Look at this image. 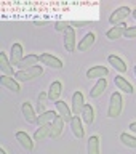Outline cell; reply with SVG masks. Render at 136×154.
<instances>
[{
    "label": "cell",
    "mask_w": 136,
    "mask_h": 154,
    "mask_svg": "<svg viewBox=\"0 0 136 154\" xmlns=\"http://www.w3.org/2000/svg\"><path fill=\"white\" fill-rule=\"evenodd\" d=\"M127 31V24H119V26H114L112 29H109L107 32H106V37L110 38V40H115V38H120L125 34Z\"/></svg>",
    "instance_id": "obj_15"
},
{
    "label": "cell",
    "mask_w": 136,
    "mask_h": 154,
    "mask_svg": "<svg viewBox=\"0 0 136 154\" xmlns=\"http://www.w3.org/2000/svg\"><path fill=\"white\" fill-rule=\"evenodd\" d=\"M0 85L7 87L8 90L14 91V93H18V91L21 90V87H19V82L14 79V77H8V75H2V77H0Z\"/></svg>",
    "instance_id": "obj_10"
},
{
    "label": "cell",
    "mask_w": 136,
    "mask_h": 154,
    "mask_svg": "<svg viewBox=\"0 0 136 154\" xmlns=\"http://www.w3.org/2000/svg\"><path fill=\"white\" fill-rule=\"evenodd\" d=\"M38 60H40L42 64H47V66L53 67V69H61L62 67V61L59 60V58L50 55V53H42V55L38 56Z\"/></svg>",
    "instance_id": "obj_5"
},
{
    "label": "cell",
    "mask_w": 136,
    "mask_h": 154,
    "mask_svg": "<svg viewBox=\"0 0 136 154\" xmlns=\"http://www.w3.org/2000/svg\"><path fill=\"white\" fill-rule=\"evenodd\" d=\"M47 100H48V93L42 91V93L38 95V101H37V112H38V114H43V112H45Z\"/></svg>",
    "instance_id": "obj_27"
},
{
    "label": "cell",
    "mask_w": 136,
    "mask_h": 154,
    "mask_svg": "<svg viewBox=\"0 0 136 154\" xmlns=\"http://www.w3.org/2000/svg\"><path fill=\"white\" fill-rule=\"evenodd\" d=\"M50 132H51V124L42 125V127H38L35 130V133H34V140H35V141H42V140H45L47 137H50Z\"/></svg>",
    "instance_id": "obj_24"
},
{
    "label": "cell",
    "mask_w": 136,
    "mask_h": 154,
    "mask_svg": "<svg viewBox=\"0 0 136 154\" xmlns=\"http://www.w3.org/2000/svg\"><path fill=\"white\" fill-rule=\"evenodd\" d=\"M38 63H40V60H38L37 55H27L24 56L21 63L16 66L19 71H24V69H29V67H34V66H38Z\"/></svg>",
    "instance_id": "obj_9"
},
{
    "label": "cell",
    "mask_w": 136,
    "mask_h": 154,
    "mask_svg": "<svg viewBox=\"0 0 136 154\" xmlns=\"http://www.w3.org/2000/svg\"><path fill=\"white\" fill-rule=\"evenodd\" d=\"M0 69H2L3 75H8V77L16 75V74L13 72V64L10 63V60L7 58V55H5V53H0Z\"/></svg>",
    "instance_id": "obj_12"
},
{
    "label": "cell",
    "mask_w": 136,
    "mask_h": 154,
    "mask_svg": "<svg viewBox=\"0 0 136 154\" xmlns=\"http://www.w3.org/2000/svg\"><path fill=\"white\" fill-rule=\"evenodd\" d=\"M42 72H43L42 66H34V67H29V69H24V71H18L14 79L18 82H27V80H32L38 75H42Z\"/></svg>",
    "instance_id": "obj_2"
},
{
    "label": "cell",
    "mask_w": 136,
    "mask_h": 154,
    "mask_svg": "<svg viewBox=\"0 0 136 154\" xmlns=\"http://www.w3.org/2000/svg\"><path fill=\"white\" fill-rule=\"evenodd\" d=\"M23 45L21 43H13L11 47V56H10V63H11L13 66H18L19 63L23 60Z\"/></svg>",
    "instance_id": "obj_11"
},
{
    "label": "cell",
    "mask_w": 136,
    "mask_h": 154,
    "mask_svg": "<svg viewBox=\"0 0 136 154\" xmlns=\"http://www.w3.org/2000/svg\"><path fill=\"white\" fill-rule=\"evenodd\" d=\"M107 61H109V64H112L119 72H127V69H128L127 64H125V61L120 56H117V55H110L107 58Z\"/></svg>",
    "instance_id": "obj_23"
},
{
    "label": "cell",
    "mask_w": 136,
    "mask_h": 154,
    "mask_svg": "<svg viewBox=\"0 0 136 154\" xmlns=\"http://www.w3.org/2000/svg\"><path fill=\"white\" fill-rule=\"evenodd\" d=\"M130 130H131V132H134L136 133V122H131V124H130V127H128Z\"/></svg>",
    "instance_id": "obj_31"
},
{
    "label": "cell",
    "mask_w": 136,
    "mask_h": 154,
    "mask_svg": "<svg viewBox=\"0 0 136 154\" xmlns=\"http://www.w3.org/2000/svg\"><path fill=\"white\" fill-rule=\"evenodd\" d=\"M134 75H136V67H134Z\"/></svg>",
    "instance_id": "obj_34"
},
{
    "label": "cell",
    "mask_w": 136,
    "mask_h": 154,
    "mask_svg": "<svg viewBox=\"0 0 136 154\" xmlns=\"http://www.w3.org/2000/svg\"><path fill=\"white\" fill-rule=\"evenodd\" d=\"M109 74V69L104 66H93L86 71V77L88 79H104Z\"/></svg>",
    "instance_id": "obj_8"
},
{
    "label": "cell",
    "mask_w": 136,
    "mask_h": 154,
    "mask_svg": "<svg viewBox=\"0 0 136 154\" xmlns=\"http://www.w3.org/2000/svg\"><path fill=\"white\" fill-rule=\"evenodd\" d=\"M64 48L67 51H75V29L69 26L64 32Z\"/></svg>",
    "instance_id": "obj_6"
},
{
    "label": "cell",
    "mask_w": 136,
    "mask_h": 154,
    "mask_svg": "<svg viewBox=\"0 0 136 154\" xmlns=\"http://www.w3.org/2000/svg\"><path fill=\"white\" fill-rule=\"evenodd\" d=\"M122 108H123V100H122V95L119 91H114L110 95V103H109V109H107V116L109 117H117L122 112Z\"/></svg>",
    "instance_id": "obj_1"
},
{
    "label": "cell",
    "mask_w": 136,
    "mask_h": 154,
    "mask_svg": "<svg viewBox=\"0 0 136 154\" xmlns=\"http://www.w3.org/2000/svg\"><path fill=\"white\" fill-rule=\"evenodd\" d=\"M93 43H95V34H93V32H88V34H86V35L79 42L77 50H79V51H86V50H90V48L93 47Z\"/></svg>",
    "instance_id": "obj_16"
},
{
    "label": "cell",
    "mask_w": 136,
    "mask_h": 154,
    "mask_svg": "<svg viewBox=\"0 0 136 154\" xmlns=\"http://www.w3.org/2000/svg\"><path fill=\"white\" fill-rule=\"evenodd\" d=\"M55 27H56V31H64V32H66L67 27H69V24H67V23H62V21H58Z\"/></svg>",
    "instance_id": "obj_30"
},
{
    "label": "cell",
    "mask_w": 136,
    "mask_h": 154,
    "mask_svg": "<svg viewBox=\"0 0 136 154\" xmlns=\"http://www.w3.org/2000/svg\"><path fill=\"white\" fill-rule=\"evenodd\" d=\"M71 128H72V133H74V137L77 138H83V128H82V119L79 117V116H74L71 120Z\"/></svg>",
    "instance_id": "obj_20"
},
{
    "label": "cell",
    "mask_w": 136,
    "mask_h": 154,
    "mask_svg": "<svg viewBox=\"0 0 136 154\" xmlns=\"http://www.w3.org/2000/svg\"><path fill=\"white\" fill-rule=\"evenodd\" d=\"M106 87H107V82H106V79H98V82L95 84V87L91 88L90 91V96L91 98H98V96H101L104 93Z\"/></svg>",
    "instance_id": "obj_21"
},
{
    "label": "cell",
    "mask_w": 136,
    "mask_h": 154,
    "mask_svg": "<svg viewBox=\"0 0 136 154\" xmlns=\"http://www.w3.org/2000/svg\"><path fill=\"white\" fill-rule=\"evenodd\" d=\"M85 108V101L82 91H75L72 95V114L74 116H82V111Z\"/></svg>",
    "instance_id": "obj_4"
},
{
    "label": "cell",
    "mask_w": 136,
    "mask_h": 154,
    "mask_svg": "<svg viewBox=\"0 0 136 154\" xmlns=\"http://www.w3.org/2000/svg\"><path fill=\"white\" fill-rule=\"evenodd\" d=\"M131 13H133V18L136 19V10H133V11H131Z\"/></svg>",
    "instance_id": "obj_33"
},
{
    "label": "cell",
    "mask_w": 136,
    "mask_h": 154,
    "mask_svg": "<svg viewBox=\"0 0 136 154\" xmlns=\"http://www.w3.org/2000/svg\"><path fill=\"white\" fill-rule=\"evenodd\" d=\"M23 116L29 124H35L37 117H38L35 114V111H34V108L31 106V103H23Z\"/></svg>",
    "instance_id": "obj_18"
},
{
    "label": "cell",
    "mask_w": 136,
    "mask_h": 154,
    "mask_svg": "<svg viewBox=\"0 0 136 154\" xmlns=\"http://www.w3.org/2000/svg\"><path fill=\"white\" fill-rule=\"evenodd\" d=\"M55 104H56L58 114H59L61 117L64 119V122H71L72 117H74V116H72V109H69V106H67L64 101H59V100H58Z\"/></svg>",
    "instance_id": "obj_7"
},
{
    "label": "cell",
    "mask_w": 136,
    "mask_h": 154,
    "mask_svg": "<svg viewBox=\"0 0 136 154\" xmlns=\"http://www.w3.org/2000/svg\"><path fill=\"white\" fill-rule=\"evenodd\" d=\"M130 13H131V10H130L128 7H119L117 10H114V13L109 16V23L119 26V24H122V21L128 16Z\"/></svg>",
    "instance_id": "obj_3"
},
{
    "label": "cell",
    "mask_w": 136,
    "mask_h": 154,
    "mask_svg": "<svg viewBox=\"0 0 136 154\" xmlns=\"http://www.w3.org/2000/svg\"><path fill=\"white\" fill-rule=\"evenodd\" d=\"M127 38H136V26H131V27H127V31L123 34Z\"/></svg>",
    "instance_id": "obj_29"
},
{
    "label": "cell",
    "mask_w": 136,
    "mask_h": 154,
    "mask_svg": "<svg viewBox=\"0 0 136 154\" xmlns=\"http://www.w3.org/2000/svg\"><path fill=\"white\" fill-rule=\"evenodd\" d=\"M0 154H7V151H5L3 148H0Z\"/></svg>",
    "instance_id": "obj_32"
},
{
    "label": "cell",
    "mask_w": 136,
    "mask_h": 154,
    "mask_svg": "<svg viewBox=\"0 0 136 154\" xmlns=\"http://www.w3.org/2000/svg\"><path fill=\"white\" fill-rule=\"evenodd\" d=\"M56 112H53V111H45L43 114H38L37 117V124L38 127H42V125H47V124H53V120L56 119Z\"/></svg>",
    "instance_id": "obj_22"
},
{
    "label": "cell",
    "mask_w": 136,
    "mask_h": 154,
    "mask_svg": "<svg viewBox=\"0 0 136 154\" xmlns=\"http://www.w3.org/2000/svg\"><path fill=\"white\" fill-rule=\"evenodd\" d=\"M16 140L19 141V144L26 149V151H32V149H34V141L31 140V137H29L26 132H18L16 133Z\"/></svg>",
    "instance_id": "obj_14"
},
{
    "label": "cell",
    "mask_w": 136,
    "mask_h": 154,
    "mask_svg": "<svg viewBox=\"0 0 136 154\" xmlns=\"http://www.w3.org/2000/svg\"><path fill=\"white\" fill-rule=\"evenodd\" d=\"M114 82H115V85H117V88L119 90H122V91H125V93H128V95H131L133 93V85L130 84V82L125 79V77H122V75H117L114 79Z\"/></svg>",
    "instance_id": "obj_17"
},
{
    "label": "cell",
    "mask_w": 136,
    "mask_h": 154,
    "mask_svg": "<svg viewBox=\"0 0 136 154\" xmlns=\"http://www.w3.org/2000/svg\"><path fill=\"white\" fill-rule=\"evenodd\" d=\"M62 128H64V119H62L61 116H56V119L53 120V124H51L50 137L51 138H58L62 133Z\"/></svg>",
    "instance_id": "obj_13"
},
{
    "label": "cell",
    "mask_w": 136,
    "mask_h": 154,
    "mask_svg": "<svg viewBox=\"0 0 136 154\" xmlns=\"http://www.w3.org/2000/svg\"><path fill=\"white\" fill-rule=\"evenodd\" d=\"M88 154H99V137H93L88 138Z\"/></svg>",
    "instance_id": "obj_26"
},
{
    "label": "cell",
    "mask_w": 136,
    "mask_h": 154,
    "mask_svg": "<svg viewBox=\"0 0 136 154\" xmlns=\"http://www.w3.org/2000/svg\"><path fill=\"white\" fill-rule=\"evenodd\" d=\"M61 91H62V84L59 80H55L50 85V90H48V100H51L56 103L58 98H59V95H61Z\"/></svg>",
    "instance_id": "obj_19"
},
{
    "label": "cell",
    "mask_w": 136,
    "mask_h": 154,
    "mask_svg": "<svg viewBox=\"0 0 136 154\" xmlns=\"http://www.w3.org/2000/svg\"><path fill=\"white\" fill-rule=\"evenodd\" d=\"M120 141H122V143L125 144V146L136 149V138H134V137H131V135H128V133H122V135H120Z\"/></svg>",
    "instance_id": "obj_28"
},
{
    "label": "cell",
    "mask_w": 136,
    "mask_h": 154,
    "mask_svg": "<svg viewBox=\"0 0 136 154\" xmlns=\"http://www.w3.org/2000/svg\"><path fill=\"white\" fill-rule=\"evenodd\" d=\"M93 119H95V112H93L91 104H85L83 111H82V120H83L86 125H90L91 122H93Z\"/></svg>",
    "instance_id": "obj_25"
}]
</instances>
